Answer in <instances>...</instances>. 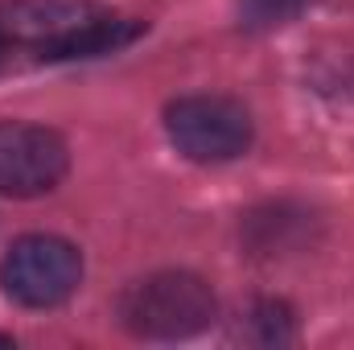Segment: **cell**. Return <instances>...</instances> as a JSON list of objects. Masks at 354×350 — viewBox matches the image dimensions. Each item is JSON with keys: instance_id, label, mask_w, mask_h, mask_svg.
<instances>
[{"instance_id": "5", "label": "cell", "mask_w": 354, "mask_h": 350, "mask_svg": "<svg viewBox=\"0 0 354 350\" xmlns=\"http://www.w3.org/2000/svg\"><path fill=\"white\" fill-rule=\"evenodd\" d=\"M66 165H71V153L54 128L0 120V194L41 198L66 177Z\"/></svg>"}, {"instance_id": "6", "label": "cell", "mask_w": 354, "mask_h": 350, "mask_svg": "<svg viewBox=\"0 0 354 350\" xmlns=\"http://www.w3.org/2000/svg\"><path fill=\"white\" fill-rule=\"evenodd\" d=\"M305 8L309 0H239V25L252 33H268V29L292 25Z\"/></svg>"}, {"instance_id": "8", "label": "cell", "mask_w": 354, "mask_h": 350, "mask_svg": "<svg viewBox=\"0 0 354 350\" xmlns=\"http://www.w3.org/2000/svg\"><path fill=\"white\" fill-rule=\"evenodd\" d=\"M4 54H8V37H4V29H0V62H4Z\"/></svg>"}, {"instance_id": "3", "label": "cell", "mask_w": 354, "mask_h": 350, "mask_svg": "<svg viewBox=\"0 0 354 350\" xmlns=\"http://www.w3.org/2000/svg\"><path fill=\"white\" fill-rule=\"evenodd\" d=\"M165 132L181 157L198 165H223L252 149V116L227 95H185L165 107Z\"/></svg>"}, {"instance_id": "2", "label": "cell", "mask_w": 354, "mask_h": 350, "mask_svg": "<svg viewBox=\"0 0 354 350\" xmlns=\"http://www.w3.org/2000/svg\"><path fill=\"white\" fill-rule=\"evenodd\" d=\"M120 322L136 338H194L214 322V293L194 272H153L120 297Z\"/></svg>"}, {"instance_id": "7", "label": "cell", "mask_w": 354, "mask_h": 350, "mask_svg": "<svg viewBox=\"0 0 354 350\" xmlns=\"http://www.w3.org/2000/svg\"><path fill=\"white\" fill-rule=\"evenodd\" d=\"M252 322L260 326V342H288L292 338V322H288V305L280 301H260L252 309Z\"/></svg>"}, {"instance_id": "9", "label": "cell", "mask_w": 354, "mask_h": 350, "mask_svg": "<svg viewBox=\"0 0 354 350\" xmlns=\"http://www.w3.org/2000/svg\"><path fill=\"white\" fill-rule=\"evenodd\" d=\"M0 347H12V338H8V334H0Z\"/></svg>"}, {"instance_id": "4", "label": "cell", "mask_w": 354, "mask_h": 350, "mask_svg": "<svg viewBox=\"0 0 354 350\" xmlns=\"http://www.w3.org/2000/svg\"><path fill=\"white\" fill-rule=\"evenodd\" d=\"M83 280V256L75 243L58 235H25L0 260L4 293L25 309H54L62 305Z\"/></svg>"}, {"instance_id": "1", "label": "cell", "mask_w": 354, "mask_h": 350, "mask_svg": "<svg viewBox=\"0 0 354 350\" xmlns=\"http://www.w3.org/2000/svg\"><path fill=\"white\" fill-rule=\"evenodd\" d=\"M0 29L8 46H21L46 62L111 54L145 33L140 21L91 0H12L0 8Z\"/></svg>"}]
</instances>
